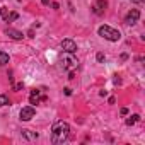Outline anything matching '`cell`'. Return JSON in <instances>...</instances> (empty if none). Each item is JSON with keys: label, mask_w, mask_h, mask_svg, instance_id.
Segmentation results:
<instances>
[{"label": "cell", "mask_w": 145, "mask_h": 145, "mask_svg": "<svg viewBox=\"0 0 145 145\" xmlns=\"http://www.w3.org/2000/svg\"><path fill=\"white\" fill-rule=\"evenodd\" d=\"M70 135V125L67 121H56L51 128V142L55 145H60L63 142H67Z\"/></svg>", "instance_id": "cell-1"}, {"label": "cell", "mask_w": 145, "mask_h": 145, "mask_svg": "<svg viewBox=\"0 0 145 145\" xmlns=\"http://www.w3.org/2000/svg\"><path fill=\"white\" fill-rule=\"evenodd\" d=\"M97 34H99L101 38L108 39V41H113V43L121 39V33L116 31V29H113V27H109V26H101V27L97 29Z\"/></svg>", "instance_id": "cell-2"}, {"label": "cell", "mask_w": 145, "mask_h": 145, "mask_svg": "<svg viewBox=\"0 0 145 145\" xmlns=\"http://www.w3.org/2000/svg\"><path fill=\"white\" fill-rule=\"evenodd\" d=\"M60 46H61V50H63L65 53H68V55H74V53L77 51V44H75L74 39H63V41L60 43Z\"/></svg>", "instance_id": "cell-3"}, {"label": "cell", "mask_w": 145, "mask_h": 145, "mask_svg": "<svg viewBox=\"0 0 145 145\" xmlns=\"http://www.w3.org/2000/svg\"><path fill=\"white\" fill-rule=\"evenodd\" d=\"M138 19H140V10H138V9H131V10L126 14V17H125V24L133 26V24L138 22Z\"/></svg>", "instance_id": "cell-4"}, {"label": "cell", "mask_w": 145, "mask_h": 145, "mask_svg": "<svg viewBox=\"0 0 145 145\" xmlns=\"http://www.w3.org/2000/svg\"><path fill=\"white\" fill-rule=\"evenodd\" d=\"M34 114H36V109H34L33 106H26V108H22L21 113H19V116H21L22 121H29V120H33Z\"/></svg>", "instance_id": "cell-5"}, {"label": "cell", "mask_w": 145, "mask_h": 145, "mask_svg": "<svg viewBox=\"0 0 145 145\" xmlns=\"http://www.w3.org/2000/svg\"><path fill=\"white\" fill-rule=\"evenodd\" d=\"M41 101H46V96H39V91L38 89H33L31 91V96H29V103L31 104H39Z\"/></svg>", "instance_id": "cell-6"}, {"label": "cell", "mask_w": 145, "mask_h": 145, "mask_svg": "<svg viewBox=\"0 0 145 145\" xmlns=\"http://www.w3.org/2000/svg\"><path fill=\"white\" fill-rule=\"evenodd\" d=\"M5 36H9L10 39H16V41H19V39H22V38H24V34H22L21 31L12 29V27H7V29H5Z\"/></svg>", "instance_id": "cell-7"}, {"label": "cell", "mask_w": 145, "mask_h": 145, "mask_svg": "<svg viewBox=\"0 0 145 145\" xmlns=\"http://www.w3.org/2000/svg\"><path fill=\"white\" fill-rule=\"evenodd\" d=\"M74 58H72V56H63L61 58V67H63V70H68V68H72V67H74Z\"/></svg>", "instance_id": "cell-8"}, {"label": "cell", "mask_w": 145, "mask_h": 145, "mask_svg": "<svg viewBox=\"0 0 145 145\" xmlns=\"http://www.w3.org/2000/svg\"><path fill=\"white\" fill-rule=\"evenodd\" d=\"M22 137H26V138H29V140H36L39 135L34 133V131H31V130H22Z\"/></svg>", "instance_id": "cell-9"}, {"label": "cell", "mask_w": 145, "mask_h": 145, "mask_svg": "<svg viewBox=\"0 0 145 145\" xmlns=\"http://www.w3.org/2000/svg\"><path fill=\"white\" fill-rule=\"evenodd\" d=\"M10 104V99L5 96V94H0V108H4V106H9Z\"/></svg>", "instance_id": "cell-10"}, {"label": "cell", "mask_w": 145, "mask_h": 145, "mask_svg": "<svg viewBox=\"0 0 145 145\" xmlns=\"http://www.w3.org/2000/svg\"><path fill=\"white\" fill-rule=\"evenodd\" d=\"M9 63V55L5 51H0V65H7Z\"/></svg>", "instance_id": "cell-11"}, {"label": "cell", "mask_w": 145, "mask_h": 145, "mask_svg": "<svg viewBox=\"0 0 145 145\" xmlns=\"http://www.w3.org/2000/svg\"><path fill=\"white\" fill-rule=\"evenodd\" d=\"M138 120H140V116H138V114H133V116H130V118L126 120V125H128V126H131V125H135Z\"/></svg>", "instance_id": "cell-12"}, {"label": "cell", "mask_w": 145, "mask_h": 145, "mask_svg": "<svg viewBox=\"0 0 145 145\" xmlns=\"http://www.w3.org/2000/svg\"><path fill=\"white\" fill-rule=\"evenodd\" d=\"M0 17H4L7 21V17H9V9L7 7H0Z\"/></svg>", "instance_id": "cell-13"}, {"label": "cell", "mask_w": 145, "mask_h": 145, "mask_svg": "<svg viewBox=\"0 0 145 145\" xmlns=\"http://www.w3.org/2000/svg\"><path fill=\"white\" fill-rule=\"evenodd\" d=\"M17 17H19V16H17L16 12H10V14H9V17H7V22H10V21H16Z\"/></svg>", "instance_id": "cell-14"}, {"label": "cell", "mask_w": 145, "mask_h": 145, "mask_svg": "<svg viewBox=\"0 0 145 145\" xmlns=\"http://www.w3.org/2000/svg\"><path fill=\"white\" fill-rule=\"evenodd\" d=\"M96 58H97V61H99V63H103V61L106 60V56H104V53H97V55H96Z\"/></svg>", "instance_id": "cell-15"}, {"label": "cell", "mask_w": 145, "mask_h": 145, "mask_svg": "<svg viewBox=\"0 0 145 145\" xmlns=\"http://www.w3.org/2000/svg\"><path fill=\"white\" fill-rule=\"evenodd\" d=\"M14 89H16V91H22V89H24V84H22V82H19V84L14 87Z\"/></svg>", "instance_id": "cell-16"}, {"label": "cell", "mask_w": 145, "mask_h": 145, "mask_svg": "<svg viewBox=\"0 0 145 145\" xmlns=\"http://www.w3.org/2000/svg\"><path fill=\"white\" fill-rule=\"evenodd\" d=\"M51 7H53V9H55V10H58V9H60V5H58V4H56V2H53V4H51Z\"/></svg>", "instance_id": "cell-17"}, {"label": "cell", "mask_w": 145, "mask_h": 145, "mask_svg": "<svg viewBox=\"0 0 145 145\" xmlns=\"http://www.w3.org/2000/svg\"><path fill=\"white\" fill-rule=\"evenodd\" d=\"M27 36H29V38H34V31H33V29H29V33H27Z\"/></svg>", "instance_id": "cell-18"}, {"label": "cell", "mask_w": 145, "mask_h": 145, "mask_svg": "<svg viewBox=\"0 0 145 145\" xmlns=\"http://www.w3.org/2000/svg\"><path fill=\"white\" fill-rule=\"evenodd\" d=\"M65 94H67V96H70V94H72V89H70V87H67V89H65Z\"/></svg>", "instance_id": "cell-19"}, {"label": "cell", "mask_w": 145, "mask_h": 145, "mask_svg": "<svg viewBox=\"0 0 145 145\" xmlns=\"http://www.w3.org/2000/svg\"><path fill=\"white\" fill-rule=\"evenodd\" d=\"M121 114H123V116L128 114V109H126V108H121Z\"/></svg>", "instance_id": "cell-20"}, {"label": "cell", "mask_w": 145, "mask_h": 145, "mask_svg": "<svg viewBox=\"0 0 145 145\" xmlns=\"http://www.w3.org/2000/svg\"><path fill=\"white\" fill-rule=\"evenodd\" d=\"M130 2H133V4H142L143 0H130Z\"/></svg>", "instance_id": "cell-21"}, {"label": "cell", "mask_w": 145, "mask_h": 145, "mask_svg": "<svg viewBox=\"0 0 145 145\" xmlns=\"http://www.w3.org/2000/svg\"><path fill=\"white\" fill-rule=\"evenodd\" d=\"M41 2H43V5H48V4H50V0H41Z\"/></svg>", "instance_id": "cell-22"}]
</instances>
